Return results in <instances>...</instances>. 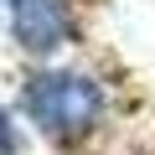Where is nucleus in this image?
Listing matches in <instances>:
<instances>
[{"label": "nucleus", "mask_w": 155, "mask_h": 155, "mask_svg": "<svg viewBox=\"0 0 155 155\" xmlns=\"http://www.w3.org/2000/svg\"><path fill=\"white\" fill-rule=\"evenodd\" d=\"M31 124L47 140H83L98 119H104V88L88 72H67V67H47L36 72L26 93H21Z\"/></svg>", "instance_id": "nucleus-1"}, {"label": "nucleus", "mask_w": 155, "mask_h": 155, "mask_svg": "<svg viewBox=\"0 0 155 155\" xmlns=\"http://www.w3.org/2000/svg\"><path fill=\"white\" fill-rule=\"evenodd\" d=\"M11 31L26 52L52 57L72 41V5L67 0H11Z\"/></svg>", "instance_id": "nucleus-2"}, {"label": "nucleus", "mask_w": 155, "mask_h": 155, "mask_svg": "<svg viewBox=\"0 0 155 155\" xmlns=\"http://www.w3.org/2000/svg\"><path fill=\"white\" fill-rule=\"evenodd\" d=\"M21 145H16V129H11V114L0 109V155H16Z\"/></svg>", "instance_id": "nucleus-3"}]
</instances>
